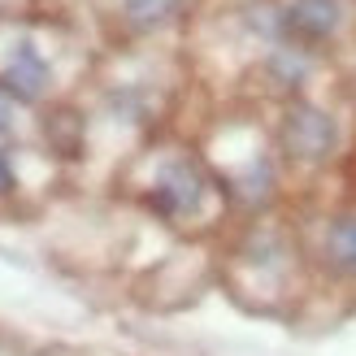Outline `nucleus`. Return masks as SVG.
Returning <instances> with one entry per match:
<instances>
[{
	"label": "nucleus",
	"mask_w": 356,
	"mask_h": 356,
	"mask_svg": "<svg viewBox=\"0 0 356 356\" xmlns=\"http://www.w3.org/2000/svg\"><path fill=\"white\" fill-rule=\"evenodd\" d=\"M204 195H209L204 170L195 161H187V156H178V161H170L161 174H156V183L144 195V204L165 222H187V218H195V213L204 209Z\"/></svg>",
	"instance_id": "f257e3e1"
},
{
	"label": "nucleus",
	"mask_w": 356,
	"mask_h": 356,
	"mask_svg": "<svg viewBox=\"0 0 356 356\" xmlns=\"http://www.w3.org/2000/svg\"><path fill=\"white\" fill-rule=\"evenodd\" d=\"M334 139H339V131H334V118L322 113L317 104H291L287 118H282V148H287L296 161L305 165H317L326 161V156L334 152Z\"/></svg>",
	"instance_id": "f03ea898"
},
{
	"label": "nucleus",
	"mask_w": 356,
	"mask_h": 356,
	"mask_svg": "<svg viewBox=\"0 0 356 356\" xmlns=\"http://www.w3.org/2000/svg\"><path fill=\"white\" fill-rule=\"evenodd\" d=\"M48 74H52V70L44 61V52L35 48L31 40H17L13 52H9V61H5V74H0V87H5L13 100L31 104V100H40L48 92Z\"/></svg>",
	"instance_id": "7ed1b4c3"
},
{
	"label": "nucleus",
	"mask_w": 356,
	"mask_h": 356,
	"mask_svg": "<svg viewBox=\"0 0 356 356\" xmlns=\"http://www.w3.org/2000/svg\"><path fill=\"white\" fill-rule=\"evenodd\" d=\"M287 40H330L334 31L343 26V0H291L287 9Z\"/></svg>",
	"instance_id": "20e7f679"
},
{
	"label": "nucleus",
	"mask_w": 356,
	"mask_h": 356,
	"mask_svg": "<svg viewBox=\"0 0 356 356\" xmlns=\"http://www.w3.org/2000/svg\"><path fill=\"white\" fill-rule=\"evenodd\" d=\"M265 70H270V79L278 87H300L309 79V70H313V57H309V48L282 44V48H274L270 57H265Z\"/></svg>",
	"instance_id": "39448f33"
},
{
	"label": "nucleus",
	"mask_w": 356,
	"mask_h": 356,
	"mask_svg": "<svg viewBox=\"0 0 356 356\" xmlns=\"http://www.w3.org/2000/svg\"><path fill=\"white\" fill-rule=\"evenodd\" d=\"M326 257L339 274H356V218H334L326 230Z\"/></svg>",
	"instance_id": "423d86ee"
},
{
	"label": "nucleus",
	"mask_w": 356,
	"mask_h": 356,
	"mask_svg": "<svg viewBox=\"0 0 356 356\" xmlns=\"http://www.w3.org/2000/svg\"><path fill=\"white\" fill-rule=\"evenodd\" d=\"M44 135H48V144L57 148L61 156H79V152H83V118L70 113V109L52 113V118L44 122Z\"/></svg>",
	"instance_id": "0eeeda50"
},
{
	"label": "nucleus",
	"mask_w": 356,
	"mask_h": 356,
	"mask_svg": "<svg viewBox=\"0 0 356 356\" xmlns=\"http://www.w3.org/2000/svg\"><path fill=\"white\" fill-rule=\"evenodd\" d=\"M178 5H183V0H127L122 13H127V22L135 31H156L178 13Z\"/></svg>",
	"instance_id": "6e6552de"
},
{
	"label": "nucleus",
	"mask_w": 356,
	"mask_h": 356,
	"mask_svg": "<svg viewBox=\"0 0 356 356\" xmlns=\"http://www.w3.org/2000/svg\"><path fill=\"white\" fill-rule=\"evenodd\" d=\"M239 195L243 200H252V204H261V200H270V187H274V174H270V165L265 161H252L248 165V174L239 178Z\"/></svg>",
	"instance_id": "1a4fd4ad"
},
{
	"label": "nucleus",
	"mask_w": 356,
	"mask_h": 356,
	"mask_svg": "<svg viewBox=\"0 0 356 356\" xmlns=\"http://www.w3.org/2000/svg\"><path fill=\"white\" fill-rule=\"evenodd\" d=\"M248 22H252V31L270 35V40H287V13H282L278 5H257L252 13H248Z\"/></svg>",
	"instance_id": "9d476101"
},
{
	"label": "nucleus",
	"mask_w": 356,
	"mask_h": 356,
	"mask_svg": "<svg viewBox=\"0 0 356 356\" xmlns=\"http://www.w3.org/2000/svg\"><path fill=\"white\" fill-rule=\"evenodd\" d=\"M17 187V174H13V156L0 148V195H9Z\"/></svg>",
	"instance_id": "9b49d317"
},
{
	"label": "nucleus",
	"mask_w": 356,
	"mask_h": 356,
	"mask_svg": "<svg viewBox=\"0 0 356 356\" xmlns=\"http://www.w3.org/2000/svg\"><path fill=\"white\" fill-rule=\"evenodd\" d=\"M13 131V96L0 87V135H9Z\"/></svg>",
	"instance_id": "f8f14e48"
}]
</instances>
